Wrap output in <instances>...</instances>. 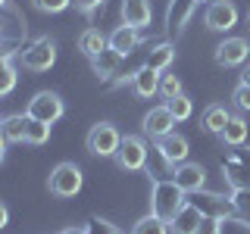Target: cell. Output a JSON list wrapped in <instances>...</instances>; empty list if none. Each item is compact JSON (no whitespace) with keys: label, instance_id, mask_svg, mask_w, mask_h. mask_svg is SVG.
Returning <instances> with one entry per match:
<instances>
[{"label":"cell","instance_id":"obj_1","mask_svg":"<svg viewBox=\"0 0 250 234\" xmlns=\"http://www.w3.org/2000/svg\"><path fill=\"white\" fill-rule=\"evenodd\" d=\"M185 203H188V194L172 178H156L153 181V187H150V213L153 215H160L163 222H172Z\"/></svg>","mask_w":250,"mask_h":234},{"label":"cell","instance_id":"obj_2","mask_svg":"<svg viewBox=\"0 0 250 234\" xmlns=\"http://www.w3.org/2000/svg\"><path fill=\"white\" fill-rule=\"evenodd\" d=\"M222 178L231 191H247L250 187V147H229L222 156Z\"/></svg>","mask_w":250,"mask_h":234},{"label":"cell","instance_id":"obj_3","mask_svg":"<svg viewBox=\"0 0 250 234\" xmlns=\"http://www.w3.org/2000/svg\"><path fill=\"white\" fill-rule=\"evenodd\" d=\"M19 62L28 69V72H47V69H53V62H57V41L53 38H35V41H28L25 47H19Z\"/></svg>","mask_w":250,"mask_h":234},{"label":"cell","instance_id":"obj_4","mask_svg":"<svg viewBox=\"0 0 250 234\" xmlns=\"http://www.w3.org/2000/svg\"><path fill=\"white\" fill-rule=\"evenodd\" d=\"M82 184H84V175H82V169H78L75 162H60V166L50 172V178H47L50 194H53V197H60V200L78 197Z\"/></svg>","mask_w":250,"mask_h":234},{"label":"cell","instance_id":"obj_5","mask_svg":"<svg viewBox=\"0 0 250 234\" xmlns=\"http://www.w3.org/2000/svg\"><path fill=\"white\" fill-rule=\"evenodd\" d=\"M194 203V206L203 213V218H219V222H229V218H238V206H234V200H231V194L229 197H222V194H213V191H197V194H191L188 197Z\"/></svg>","mask_w":250,"mask_h":234},{"label":"cell","instance_id":"obj_6","mask_svg":"<svg viewBox=\"0 0 250 234\" xmlns=\"http://www.w3.org/2000/svg\"><path fill=\"white\" fill-rule=\"evenodd\" d=\"M88 153L94 156H104V159H113L116 150H119V144H122V135H119V128L116 125H109V122H97V125H91V131H88Z\"/></svg>","mask_w":250,"mask_h":234},{"label":"cell","instance_id":"obj_7","mask_svg":"<svg viewBox=\"0 0 250 234\" xmlns=\"http://www.w3.org/2000/svg\"><path fill=\"white\" fill-rule=\"evenodd\" d=\"M147 153H150V147L144 144V137L125 135L113 159H116V166L125 169V172H141V169H147Z\"/></svg>","mask_w":250,"mask_h":234},{"label":"cell","instance_id":"obj_8","mask_svg":"<svg viewBox=\"0 0 250 234\" xmlns=\"http://www.w3.org/2000/svg\"><path fill=\"white\" fill-rule=\"evenodd\" d=\"M28 119H38V122H47V125H53V122H60L62 119V113H66V106H62V97L60 94H53V91H38L35 97L28 100Z\"/></svg>","mask_w":250,"mask_h":234},{"label":"cell","instance_id":"obj_9","mask_svg":"<svg viewBox=\"0 0 250 234\" xmlns=\"http://www.w3.org/2000/svg\"><path fill=\"white\" fill-rule=\"evenodd\" d=\"M203 22H207L209 31H231L238 25V6L231 3V0H213V3H207V13H203Z\"/></svg>","mask_w":250,"mask_h":234},{"label":"cell","instance_id":"obj_10","mask_svg":"<svg viewBox=\"0 0 250 234\" xmlns=\"http://www.w3.org/2000/svg\"><path fill=\"white\" fill-rule=\"evenodd\" d=\"M213 57H216V62H219L222 69L244 66L247 57H250V44L244 41V38H222V41L216 44Z\"/></svg>","mask_w":250,"mask_h":234},{"label":"cell","instance_id":"obj_11","mask_svg":"<svg viewBox=\"0 0 250 234\" xmlns=\"http://www.w3.org/2000/svg\"><path fill=\"white\" fill-rule=\"evenodd\" d=\"M172 181H175L182 191L191 197V194H197L207 187V169L200 166V162H191V159H185L182 166H175L172 169Z\"/></svg>","mask_w":250,"mask_h":234},{"label":"cell","instance_id":"obj_12","mask_svg":"<svg viewBox=\"0 0 250 234\" xmlns=\"http://www.w3.org/2000/svg\"><path fill=\"white\" fill-rule=\"evenodd\" d=\"M200 0H169L166 6V35L178 38L188 28V22L194 19V10H197Z\"/></svg>","mask_w":250,"mask_h":234},{"label":"cell","instance_id":"obj_13","mask_svg":"<svg viewBox=\"0 0 250 234\" xmlns=\"http://www.w3.org/2000/svg\"><path fill=\"white\" fill-rule=\"evenodd\" d=\"M153 147L163 153V159H166L172 169L182 166V162L188 159V153H191V147H188V137H185V135H178V131H169V135L156 137V140H153Z\"/></svg>","mask_w":250,"mask_h":234},{"label":"cell","instance_id":"obj_14","mask_svg":"<svg viewBox=\"0 0 250 234\" xmlns=\"http://www.w3.org/2000/svg\"><path fill=\"white\" fill-rule=\"evenodd\" d=\"M141 128H144V135L147 137H163V135H169V131H175V116L169 113V106L163 103V106H153L150 113L144 116V122H141Z\"/></svg>","mask_w":250,"mask_h":234},{"label":"cell","instance_id":"obj_15","mask_svg":"<svg viewBox=\"0 0 250 234\" xmlns=\"http://www.w3.org/2000/svg\"><path fill=\"white\" fill-rule=\"evenodd\" d=\"M153 22V6L150 0H122V25H131L144 31Z\"/></svg>","mask_w":250,"mask_h":234},{"label":"cell","instance_id":"obj_16","mask_svg":"<svg viewBox=\"0 0 250 234\" xmlns=\"http://www.w3.org/2000/svg\"><path fill=\"white\" fill-rule=\"evenodd\" d=\"M128 84H131V91H135V97L150 100V97L160 94V72L150 69V66H141V69L131 72V81Z\"/></svg>","mask_w":250,"mask_h":234},{"label":"cell","instance_id":"obj_17","mask_svg":"<svg viewBox=\"0 0 250 234\" xmlns=\"http://www.w3.org/2000/svg\"><path fill=\"white\" fill-rule=\"evenodd\" d=\"M200 222H203V213L194 206L191 200H188L185 206L175 213V218L169 222V234H197L200 231Z\"/></svg>","mask_w":250,"mask_h":234},{"label":"cell","instance_id":"obj_18","mask_svg":"<svg viewBox=\"0 0 250 234\" xmlns=\"http://www.w3.org/2000/svg\"><path fill=\"white\" fill-rule=\"evenodd\" d=\"M141 47V31L138 28H131V25H119L109 35V50H116L119 57L125 59V57H131Z\"/></svg>","mask_w":250,"mask_h":234},{"label":"cell","instance_id":"obj_19","mask_svg":"<svg viewBox=\"0 0 250 234\" xmlns=\"http://www.w3.org/2000/svg\"><path fill=\"white\" fill-rule=\"evenodd\" d=\"M229 119H231V113L225 109L222 103H209L207 109H203V116H200V125H203V131L207 135H222V128L229 125Z\"/></svg>","mask_w":250,"mask_h":234},{"label":"cell","instance_id":"obj_20","mask_svg":"<svg viewBox=\"0 0 250 234\" xmlns=\"http://www.w3.org/2000/svg\"><path fill=\"white\" fill-rule=\"evenodd\" d=\"M119 66H122V57L116 50H109V47L91 59V69H94V75H97L100 81H109L113 75H119Z\"/></svg>","mask_w":250,"mask_h":234},{"label":"cell","instance_id":"obj_21","mask_svg":"<svg viewBox=\"0 0 250 234\" xmlns=\"http://www.w3.org/2000/svg\"><path fill=\"white\" fill-rule=\"evenodd\" d=\"M28 122H31L28 113H16V116H6V119H0V128H3L6 144H25Z\"/></svg>","mask_w":250,"mask_h":234},{"label":"cell","instance_id":"obj_22","mask_svg":"<svg viewBox=\"0 0 250 234\" xmlns=\"http://www.w3.org/2000/svg\"><path fill=\"white\" fill-rule=\"evenodd\" d=\"M106 47H109V38L100 28H84L82 35H78V50H82L88 59H94L97 53H104Z\"/></svg>","mask_w":250,"mask_h":234},{"label":"cell","instance_id":"obj_23","mask_svg":"<svg viewBox=\"0 0 250 234\" xmlns=\"http://www.w3.org/2000/svg\"><path fill=\"white\" fill-rule=\"evenodd\" d=\"M172 62H175V44L160 41V44H153L150 50H147V62H144V66L156 69V72H166Z\"/></svg>","mask_w":250,"mask_h":234},{"label":"cell","instance_id":"obj_24","mask_svg":"<svg viewBox=\"0 0 250 234\" xmlns=\"http://www.w3.org/2000/svg\"><path fill=\"white\" fill-rule=\"evenodd\" d=\"M219 140H222L225 147H241V144H247V122L241 119V116H231L229 125L222 128V135H219Z\"/></svg>","mask_w":250,"mask_h":234},{"label":"cell","instance_id":"obj_25","mask_svg":"<svg viewBox=\"0 0 250 234\" xmlns=\"http://www.w3.org/2000/svg\"><path fill=\"white\" fill-rule=\"evenodd\" d=\"M131 234H169V222H163L160 215L147 213L144 218H138V222H135Z\"/></svg>","mask_w":250,"mask_h":234},{"label":"cell","instance_id":"obj_26","mask_svg":"<svg viewBox=\"0 0 250 234\" xmlns=\"http://www.w3.org/2000/svg\"><path fill=\"white\" fill-rule=\"evenodd\" d=\"M16 81H19V75H16L13 57H0V97H6V94H13Z\"/></svg>","mask_w":250,"mask_h":234},{"label":"cell","instance_id":"obj_27","mask_svg":"<svg viewBox=\"0 0 250 234\" xmlns=\"http://www.w3.org/2000/svg\"><path fill=\"white\" fill-rule=\"evenodd\" d=\"M166 106H169V113L175 116V122H188V119H191V113H194L191 97H185V94H178V97L166 100Z\"/></svg>","mask_w":250,"mask_h":234},{"label":"cell","instance_id":"obj_28","mask_svg":"<svg viewBox=\"0 0 250 234\" xmlns=\"http://www.w3.org/2000/svg\"><path fill=\"white\" fill-rule=\"evenodd\" d=\"M47 140H50V125L31 119V122H28V131H25V144L41 147V144H47Z\"/></svg>","mask_w":250,"mask_h":234},{"label":"cell","instance_id":"obj_29","mask_svg":"<svg viewBox=\"0 0 250 234\" xmlns=\"http://www.w3.org/2000/svg\"><path fill=\"white\" fill-rule=\"evenodd\" d=\"M178 94H185L182 91V78L172 75L169 69H166V72H160V97L163 100H172V97H178Z\"/></svg>","mask_w":250,"mask_h":234},{"label":"cell","instance_id":"obj_30","mask_svg":"<svg viewBox=\"0 0 250 234\" xmlns=\"http://www.w3.org/2000/svg\"><path fill=\"white\" fill-rule=\"evenodd\" d=\"M84 228H88V234H122L119 225H113L109 218H100V215H91Z\"/></svg>","mask_w":250,"mask_h":234},{"label":"cell","instance_id":"obj_31","mask_svg":"<svg viewBox=\"0 0 250 234\" xmlns=\"http://www.w3.org/2000/svg\"><path fill=\"white\" fill-rule=\"evenodd\" d=\"M31 3H35L38 13L57 16V13H62V10H69V6H72V0H31Z\"/></svg>","mask_w":250,"mask_h":234},{"label":"cell","instance_id":"obj_32","mask_svg":"<svg viewBox=\"0 0 250 234\" xmlns=\"http://www.w3.org/2000/svg\"><path fill=\"white\" fill-rule=\"evenodd\" d=\"M231 100H234V109L238 113H250V84H238L231 94Z\"/></svg>","mask_w":250,"mask_h":234},{"label":"cell","instance_id":"obj_33","mask_svg":"<svg viewBox=\"0 0 250 234\" xmlns=\"http://www.w3.org/2000/svg\"><path fill=\"white\" fill-rule=\"evenodd\" d=\"M104 3H106V0H72V6H75L82 16H94Z\"/></svg>","mask_w":250,"mask_h":234},{"label":"cell","instance_id":"obj_34","mask_svg":"<svg viewBox=\"0 0 250 234\" xmlns=\"http://www.w3.org/2000/svg\"><path fill=\"white\" fill-rule=\"evenodd\" d=\"M231 200L238 206V213H250V187L247 191H231Z\"/></svg>","mask_w":250,"mask_h":234},{"label":"cell","instance_id":"obj_35","mask_svg":"<svg viewBox=\"0 0 250 234\" xmlns=\"http://www.w3.org/2000/svg\"><path fill=\"white\" fill-rule=\"evenodd\" d=\"M197 234H222V222L219 218H203Z\"/></svg>","mask_w":250,"mask_h":234},{"label":"cell","instance_id":"obj_36","mask_svg":"<svg viewBox=\"0 0 250 234\" xmlns=\"http://www.w3.org/2000/svg\"><path fill=\"white\" fill-rule=\"evenodd\" d=\"M0 41H6V16H3V10H0ZM6 44H10L13 50H16V44H13V41H6ZM16 53H19V50H16Z\"/></svg>","mask_w":250,"mask_h":234},{"label":"cell","instance_id":"obj_37","mask_svg":"<svg viewBox=\"0 0 250 234\" xmlns=\"http://www.w3.org/2000/svg\"><path fill=\"white\" fill-rule=\"evenodd\" d=\"M10 225V209H6V203L0 200V228H6Z\"/></svg>","mask_w":250,"mask_h":234},{"label":"cell","instance_id":"obj_38","mask_svg":"<svg viewBox=\"0 0 250 234\" xmlns=\"http://www.w3.org/2000/svg\"><path fill=\"white\" fill-rule=\"evenodd\" d=\"M241 84H250V62H244V69H241Z\"/></svg>","mask_w":250,"mask_h":234},{"label":"cell","instance_id":"obj_39","mask_svg":"<svg viewBox=\"0 0 250 234\" xmlns=\"http://www.w3.org/2000/svg\"><path fill=\"white\" fill-rule=\"evenodd\" d=\"M62 234H88V228H66Z\"/></svg>","mask_w":250,"mask_h":234},{"label":"cell","instance_id":"obj_40","mask_svg":"<svg viewBox=\"0 0 250 234\" xmlns=\"http://www.w3.org/2000/svg\"><path fill=\"white\" fill-rule=\"evenodd\" d=\"M3 156H6V147H3V144H0V162H3Z\"/></svg>","mask_w":250,"mask_h":234},{"label":"cell","instance_id":"obj_41","mask_svg":"<svg viewBox=\"0 0 250 234\" xmlns=\"http://www.w3.org/2000/svg\"><path fill=\"white\" fill-rule=\"evenodd\" d=\"M6 6H10V0H0V10H6Z\"/></svg>","mask_w":250,"mask_h":234},{"label":"cell","instance_id":"obj_42","mask_svg":"<svg viewBox=\"0 0 250 234\" xmlns=\"http://www.w3.org/2000/svg\"><path fill=\"white\" fill-rule=\"evenodd\" d=\"M247 25H250V13H247Z\"/></svg>","mask_w":250,"mask_h":234},{"label":"cell","instance_id":"obj_43","mask_svg":"<svg viewBox=\"0 0 250 234\" xmlns=\"http://www.w3.org/2000/svg\"><path fill=\"white\" fill-rule=\"evenodd\" d=\"M203 3H213V0H203Z\"/></svg>","mask_w":250,"mask_h":234}]
</instances>
